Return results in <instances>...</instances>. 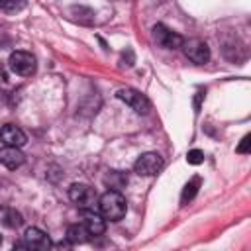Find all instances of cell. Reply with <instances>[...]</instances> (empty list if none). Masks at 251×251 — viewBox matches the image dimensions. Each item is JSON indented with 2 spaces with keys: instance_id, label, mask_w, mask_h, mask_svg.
Wrapping results in <instances>:
<instances>
[{
  "instance_id": "17",
  "label": "cell",
  "mask_w": 251,
  "mask_h": 251,
  "mask_svg": "<svg viewBox=\"0 0 251 251\" xmlns=\"http://www.w3.org/2000/svg\"><path fill=\"white\" fill-rule=\"evenodd\" d=\"M186 161L190 165H200V163H204V153L200 149H192L186 153Z\"/></svg>"
},
{
  "instance_id": "20",
  "label": "cell",
  "mask_w": 251,
  "mask_h": 251,
  "mask_svg": "<svg viewBox=\"0 0 251 251\" xmlns=\"http://www.w3.org/2000/svg\"><path fill=\"white\" fill-rule=\"evenodd\" d=\"M0 75H2V73H0Z\"/></svg>"
},
{
  "instance_id": "8",
  "label": "cell",
  "mask_w": 251,
  "mask_h": 251,
  "mask_svg": "<svg viewBox=\"0 0 251 251\" xmlns=\"http://www.w3.org/2000/svg\"><path fill=\"white\" fill-rule=\"evenodd\" d=\"M153 39L163 49H178L182 45V37L176 31L169 29L167 25H163V24L153 25Z\"/></svg>"
},
{
  "instance_id": "5",
  "label": "cell",
  "mask_w": 251,
  "mask_h": 251,
  "mask_svg": "<svg viewBox=\"0 0 251 251\" xmlns=\"http://www.w3.org/2000/svg\"><path fill=\"white\" fill-rule=\"evenodd\" d=\"M10 69L20 76H31L37 69V61L29 51H14L8 59Z\"/></svg>"
},
{
  "instance_id": "13",
  "label": "cell",
  "mask_w": 251,
  "mask_h": 251,
  "mask_svg": "<svg viewBox=\"0 0 251 251\" xmlns=\"http://www.w3.org/2000/svg\"><path fill=\"white\" fill-rule=\"evenodd\" d=\"M90 239V233L86 231V227L82 226V222L80 224H73V226H69L67 227V241L69 243H86Z\"/></svg>"
},
{
  "instance_id": "1",
  "label": "cell",
  "mask_w": 251,
  "mask_h": 251,
  "mask_svg": "<svg viewBox=\"0 0 251 251\" xmlns=\"http://www.w3.org/2000/svg\"><path fill=\"white\" fill-rule=\"evenodd\" d=\"M98 210L100 214L110 220V222H120L126 212H127V202L126 198L120 194V190H112L108 188L100 198H98Z\"/></svg>"
},
{
  "instance_id": "3",
  "label": "cell",
  "mask_w": 251,
  "mask_h": 251,
  "mask_svg": "<svg viewBox=\"0 0 251 251\" xmlns=\"http://www.w3.org/2000/svg\"><path fill=\"white\" fill-rule=\"evenodd\" d=\"M51 247V239L45 231H41L39 227H27L24 231V237L20 243L14 245V249H33V251H43Z\"/></svg>"
},
{
  "instance_id": "10",
  "label": "cell",
  "mask_w": 251,
  "mask_h": 251,
  "mask_svg": "<svg viewBox=\"0 0 251 251\" xmlns=\"http://www.w3.org/2000/svg\"><path fill=\"white\" fill-rule=\"evenodd\" d=\"M0 139L4 145H10V147H22L25 145L27 141V135L24 133L22 127L14 126V124H4L0 127Z\"/></svg>"
},
{
  "instance_id": "19",
  "label": "cell",
  "mask_w": 251,
  "mask_h": 251,
  "mask_svg": "<svg viewBox=\"0 0 251 251\" xmlns=\"http://www.w3.org/2000/svg\"><path fill=\"white\" fill-rule=\"evenodd\" d=\"M0 245H2V237H0Z\"/></svg>"
},
{
  "instance_id": "9",
  "label": "cell",
  "mask_w": 251,
  "mask_h": 251,
  "mask_svg": "<svg viewBox=\"0 0 251 251\" xmlns=\"http://www.w3.org/2000/svg\"><path fill=\"white\" fill-rule=\"evenodd\" d=\"M82 226L90 233V237H98L106 231V218L100 212H94V208L82 210Z\"/></svg>"
},
{
  "instance_id": "16",
  "label": "cell",
  "mask_w": 251,
  "mask_h": 251,
  "mask_svg": "<svg viewBox=\"0 0 251 251\" xmlns=\"http://www.w3.org/2000/svg\"><path fill=\"white\" fill-rule=\"evenodd\" d=\"M25 6V0H0V10L4 12H20Z\"/></svg>"
},
{
  "instance_id": "18",
  "label": "cell",
  "mask_w": 251,
  "mask_h": 251,
  "mask_svg": "<svg viewBox=\"0 0 251 251\" xmlns=\"http://www.w3.org/2000/svg\"><path fill=\"white\" fill-rule=\"evenodd\" d=\"M237 153H249V135H245L237 147Z\"/></svg>"
},
{
  "instance_id": "2",
  "label": "cell",
  "mask_w": 251,
  "mask_h": 251,
  "mask_svg": "<svg viewBox=\"0 0 251 251\" xmlns=\"http://www.w3.org/2000/svg\"><path fill=\"white\" fill-rule=\"evenodd\" d=\"M116 96H118V100H122L126 106H129L135 114H149V110H151L149 98H147L143 92L135 90V88H129V86L120 88V90L116 92Z\"/></svg>"
},
{
  "instance_id": "7",
  "label": "cell",
  "mask_w": 251,
  "mask_h": 251,
  "mask_svg": "<svg viewBox=\"0 0 251 251\" xmlns=\"http://www.w3.org/2000/svg\"><path fill=\"white\" fill-rule=\"evenodd\" d=\"M182 53L186 59H190L192 63H208L210 59V47L204 39H198V37H192V39H182Z\"/></svg>"
},
{
  "instance_id": "14",
  "label": "cell",
  "mask_w": 251,
  "mask_h": 251,
  "mask_svg": "<svg viewBox=\"0 0 251 251\" xmlns=\"http://www.w3.org/2000/svg\"><path fill=\"white\" fill-rule=\"evenodd\" d=\"M198 188H200V178H198V176H194L192 180H188V182L184 184V188H182V194H180V204H186V202H190V200L196 196Z\"/></svg>"
},
{
  "instance_id": "12",
  "label": "cell",
  "mask_w": 251,
  "mask_h": 251,
  "mask_svg": "<svg viewBox=\"0 0 251 251\" xmlns=\"http://www.w3.org/2000/svg\"><path fill=\"white\" fill-rule=\"evenodd\" d=\"M22 224H24V216L16 208H12V206H2L0 208V226H4L8 229H16Z\"/></svg>"
},
{
  "instance_id": "6",
  "label": "cell",
  "mask_w": 251,
  "mask_h": 251,
  "mask_svg": "<svg viewBox=\"0 0 251 251\" xmlns=\"http://www.w3.org/2000/svg\"><path fill=\"white\" fill-rule=\"evenodd\" d=\"M163 167H165L163 157L155 151H149V153H143V155L137 157V161L133 165V171L139 176H155L157 173H161Z\"/></svg>"
},
{
  "instance_id": "15",
  "label": "cell",
  "mask_w": 251,
  "mask_h": 251,
  "mask_svg": "<svg viewBox=\"0 0 251 251\" xmlns=\"http://www.w3.org/2000/svg\"><path fill=\"white\" fill-rule=\"evenodd\" d=\"M106 182L110 184V188H112V190H120L122 186H126V184H127V176H126V175H122V173H118V171H112V173L106 176Z\"/></svg>"
},
{
  "instance_id": "4",
  "label": "cell",
  "mask_w": 251,
  "mask_h": 251,
  "mask_svg": "<svg viewBox=\"0 0 251 251\" xmlns=\"http://www.w3.org/2000/svg\"><path fill=\"white\" fill-rule=\"evenodd\" d=\"M69 198L80 208V210H88L94 208V204L98 202V194L92 186L82 184V182H75L69 186Z\"/></svg>"
},
{
  "instance_id": "11",
  "label": "cell",
  "mask_w": 251,
  "mask_h": 251,
  "mask_svg": "<svg viewBox=\"0 0 251 251\" xmlns=\"http://www.w3.org/2000/svg\"><path fill=\"white\" fill-rule=\"evenodd\" d=\"M24 161H25V157H24V153L20 151V147H10V145H6L4 149H0V165H4L6 169L14 171V169L22 167Z\"/></svg>"
}]
</instances>
